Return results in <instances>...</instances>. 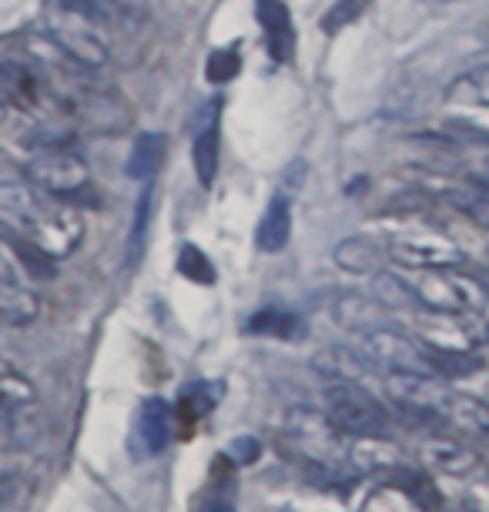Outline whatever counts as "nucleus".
<instances>
[{
  "label": "nucleus",
  "instance_id": "nucleus-1",
  "mask_svg": "<svg viewBox=\"0 0 489 512\" xmlns=\"http://www.w3.org/2000/svg\"><path fill=\"white\" fill-rule=\"evenodd\" d=\"M0 225L31 241L51 258L67 255L81 241L84 228L67 201H44L24 185H0Z\"/></svg>",
  "mask_w": 489,
  "mask_h": 512
},
{
  "label": "nucleus",
  "instance_id": "nucleus-2",
  "mask_svg": "<svg viewBox=\"0 0 489 512\" xmlns=\"http://www.w3.org/2000/svg\"><path fill=\"white\" fill-rule=\"evenodd\" d=\"M108 11L101 0H47V24L61 51L81 67H104L108 47Z\"/></svg>",
  "mask_w": 489,
  "mask_h": 512
},
{
  "label": "nucleus",
  "instance_id": "nucleus-3",
  "mask_svg": "<svg viewBox=\"0 0 489 512\" xmlns=\"http://www.w3.org/2000/svg\"><path fill=\"white\" fill-rule=\"evenodd\" d=\"M325 415L342 436L366 439V436H386L389 412L369 389L359 382H335L325 389Z\"/></svg>",
  "mask_w": 489,
  "mask_h": 512
},
{
  "label": "nucleus",
  "instance_id": "nucleus-4",
  "mask_svg": "<svg viewBox=\"0 0 489 512\" xmlns=\"http://www.w3.org/2000/svg\"><path fill=\"white\" fill-rule=\"evenodd\" d=\"M27 181L57 201H71L91 185V168L81 154L67 148H47L27 161Z\"/></svg>",
  "mask_w": 489,
  "mask_h": 512
},
{
  "label": "nucleus",
  "instance_id": "nucleus-5",
  "mask_svg": "<svg viewBox=\"0 0 489 512\" xmlns=\"http://www.w3.org/2000/svg\"><path fill=\"white\" fill-rule=\"evenodd\" d=\"M359 349L369 362L386 365V369H409V372H433V355L429 349L416 342L406 332H396V328L376 325L359 332Z\"/></svg>",
  "mask_w": 489,
  "mask_h": 512
},
{
  "label": "nucleus",
  "instance_id": "nucleus-6",
  "mask_svg": "<svg viewBox=\"0 0 489 512\" xmlns=\"http://www.w3.org/2000/svg\"><path fill=\"white\" fill-rule=\"evenodd\" d=\"M419 308L436 315H463L476 305V292L466 278H456L449 268H416V278L406 282Z\"/></svg>",
  "mask_w": 489,
  "mask_h": 512
},
{
  "label": "nucleus",
  "instance_id": "nucleus-7",
  "mask_svg": "<svg viewBox=\"0 0 489 512\" xmlns=\"http://www.w3.org/2000/svg\"><path fill=\"white\" fill-rule=\"evenodd\" d=\"M389 255L406 268H453L463 262V248L433 231H409L389 241Z\"/></svg>",
  "mask_w": 489,
  "mask_h": 512
},
{
  "label": "nucleus",
  "instance_id": "nucleus-8",
  "mask_svg": "<svg viewBox=\"0 0 489 512\" xmlns=\"http://www.w3.org/2000/svg\"><path fill=\"white\" fill-rule=\"evenodd\" d=\"M191 161H195V175L201 185L212 188L218 178V164H222V101H208L195 114Z\"/></svg>",
  "mask_w": 489,
  "mask_h": 512
},
{
  "label": "nucleus",
  "instance_id": "nucleus-9",
  "mask_svg": "<svg viewBox=\"0 0 489 512\" xmlns=\"http://www.w3.org/2000/svg\"><path fill=\"white\" fill-rule=\"evenodd\" d=\"M255 11H258V24L265 31V47L272 54V61L285 64L292 61L295 54V24L292 14L282 0H255Z\"/></svg>",
  "mask_w": 489,
  "mask_h": 512
},
{
  "label": "nucleus",
  "instance_id": "nucleus-10",
  "mask_svg": "<svg viewBox=\"0 0 489 512\" xmlns=\"http://www.w3.org/2000/svg\"><path fill=\"white\" fill-rule=\"evenodd\" d=\"M389 258V241L376 235H352L335 248V265L352 275H379Z\"/></svg>",
  "mask_w": 489,
  "mask_h": 512
},
{
  "label": "nucleus",
  "instance_id": "nucleus-11",
  "mask_svg": "<svg viewBox=\"0 0 489 512\" xmlns=\"http://www.w3.org/2000/svg\"><path fill=\"white\" fill-rule=\"evenodd\" d=\"M171 405L165 399H145L138 412V442H141V456H158L165 452L171 442Z\"/></svg>",
  "mask_w": 489,
  "mask_h": 512
},
{
  "label": "nucleus",
  "instance_id": "nucleus-12",
  "mask_svg": "<svg viewBox=\"0 0 489 512\" xmlns=\"http://www.w3.org/2000/svg\"><path fill=\"white\" fill-rule=\"evenodd\" d=\"M332 315L335 322L342 328H349V332H366V328H376L382 325V315H386V305L379 302V298H369V295H359V292H345L335 298L332 305Z\"/></svg>",
  "mask_w": 489,
  "mask_h": 512
},
{
  "label": "nucleus",
  "instance_id": "nucleus-13",
  "mask_svg": "<svg viewBox=\"0 0 489 512\" xmlns=\"http://www.w3.org/2000/svg\"><path fill=\"white\" fill-rule=\"evenodd\" d=\"M289 238H292V201L285 195H275L268 201L262 221H258L255 245L268 251V255H275V251L289 245Z\"/></svg>",
  "mask_w": 489,
  "mask_h": 512
},
{
  "label": "nucleus",
  "instance_id": "nucleus-14",
  "mask_svg": "<svg viewBox=\"0 0 489 512\" xmlns=\"http://www.w3.org/2000/svg\"><path fill=\"white\" fill-rule=\"evenodd\" d=\"M165 134L158 131H141L138 138L131 144V154H128V164H124V171H128V178L134 181H155V175L161 171V164H165Z\"/></svg>",
  "mask_w": 489,
  "mask_h": 512
},
{
  "label": "nucleus",
  "instance_id": "nucleus-15",
  "mask_svg": "<svg viewBox=\"0 0 489 512\" xmlns=\"http://www.w3.org/2000/svg\"><path fill=\"white\" fill-rule=\"evenodd\" d=\"M41 312V298L21 285V278L0 285V322L7 325H31Z\"/></svg>",
  "mask_w": 489,
  "mask_h": 512
},
{
  "label": "nucleus",
  "instance_id": "nucleus-16",
  "mask_svg": "<svg viewBox=\"0 0 489 512\" xmlns=\"http://www.w3.org/2000/svg\"><path fill=\"white\" fill-rule=\"evenodd\" d=\"M245 328L252 335H268V338H302V332H305L302 318L289 312V308H278V305L258 308V312L248 318Z\"/></svg>",
  "mask_w": 489,
  "mask_h": 512
},
{
  "label": "nucleus",
  "instance_id": "nucleus-17",
  "mask_svg": "<svg viewBox=\"0 0 489 512\" xmlns=\"http://www.w3.org/2000/svg\"><path fill=\"white\" fill-rule=\"evenodd\" d=\"M446 98L453 104H463V108H489V64L459 74L456 81L449 84Z\"/></svg>",
  "mask_w": 489,
  "mask_h": 512
},
{
  "label": "nucleus",
  "instance_id": "nucleus-18",
  "mask_svg": "<svg viewBox=\"0 0 489 512\" xmlns=\"http://www.w3.org/2000/svg\"><path fill=\"white\" fill-rule=\"evenodd\" d=\"M155 181H148V188L141 191L138 205H134V218H131V235H128V262H138L141 248H145L148 228H151V215H155Z\"/></svg>",
  "mask_w": 489,
  "mask_h": 512
},
{
  "label": "nucleus",
  "instance_id": "nucleus-19",
  "mask_svg": "<svg viewBox=\"0 0 489 512\" xmlns=\"http://www.w3.org/2000/svg\"><path fill=\"white\" fill-rule=\"evenodd\" d=\"M362 512H426V506L412 496L409 489H399V486H382L376 489L372 496L366 499Z\"/></svg>",
  "mask_w": 489,
  "mask_h": 512
},
{
  "label": "nucleus",
  "instance_id": "nucleus-20",
  "mask_svg": "<svg viewBox=\"0 0 489 512\" xmlns=\"http://www.w3.org/2000/svg\"><path fill=\"white\" fill-rule=\"evenodd\" d=\"M178 272L198 285H215V265L198 245H181L178 251Z\"/></svg>",
  "mask_w": 489,
  "mask_h": 512
},
{
  "label": "nucleus",
  "instance_id": "nucleus-21",
  "mask_svg": "<svg viewBox=\"0 0 489 512\" xmlns=\"http://www.w3.org/2000/svg\"><path fill=\"white\" fill-rule=\"evenodd\" d=\"M429 355H433V372H446V375H453V379H466V375L483 369V359L473 352H433L429 349Z\"/></svg>",
  "mask_w": 489,
  "mask_h": 512
},
{
  "label": "nucleus",
  "instance_id": "nucleus-22",
  "mask_svg": "<svg viewBox=\"0 0 489 512\" xmlns=\"http://www.w3.org/2000/svg\"><path fill=\"white\" fill-rule=\"evenodd\" d=\"M372 0H335V4L329 7V14L322 17V31L325 34H339L342 27L356 24L362 14L369 11Z\"/></svg>",
  "mask_w": 489,
  "mask_h": 512
},
{
  "label": "nucleus",
  "instance_id": "nucleus-23",
  "mask_svg": "<svg viewBox=\"0 0 489 512\" xmlns=\"http://www.w3.org/2000/svg\"><path fill=\"white\" fill-rule=\"evenodd\" d=\"M238 67H242V57H238V47H222L208 57V81L212 84H228L232 77H238Z\"/></svg>",
  "mask_w": 489,
  "mask_h": 512
},
{
  "label": "nucleus",
  "instance_id": "nucleus-24",
  "mask_svg": "<svg viewBox=\"0 0 489 512\" xmlns=\"http://www.w3.org/2000/svg\"><path fill=\"white\" fill-rule=\"evenodd\" d=\"M449 405H453V412L463 422H473L476 429H483V432L489 429V405L486 402L473 399V395H453V399H449Z\"/></svg>",
  "mask_w": 489,
  "mask_h": 512
},
{
  "label": "nucleus",
  "instance_id": "nucleus-25",
  "mask_svg": "<svg viewBox=\"0 0 489 512\" xmlns=\"http://www.w3.org/2000/svg\"><path fill=\"white\" fill-rule=\"evenodd\" d=\"M429 459H433V466L446 469V472H459V462L463 459H473L466 449L459 446H449V442H433V449H429Z\"/></svg>",
  "mask_w": 489,
  "mask_h": 512
},
{
  "label": "nucleus",
  "instance_id": "nucleus-26",
  "mask_svg": "<svg viewBox=\"0 0 489 512\" xmlns=\"http://www.w3.org/2000/svg\"><path fill=\"white\" fill-rule=\"evenodd\" d=\"M101 7L108 14L114 11V17H118V21H124V24L141 21V17H145V11H148L145 0H101Z\"/></svg>",
  "mask_w": 489,
  "mask_h": 512
},
{
  "label": "nucleus",
  "instance_id": "nucleus-27",
  "mask_svg": "<svg viewBox=\"0 0 489 512\" xmlns=\"http://www.w3.org/2000/svg\"><path fill=\"white\" fill-rule=\"evenodd\" d=\"M446 134H449L453 141H459V144H466V141L489 144V134H486V131H479V128H473V124H466V121H446Z\"/></svg>",
  "mask_w": 489,
  "mask_h": 512
},
{
  "label": "nucleus",
  "instance_id": "nucleus-28",
  "mask_svg": "<svg viewBox=\"0 0 489 512\" xmlns=\"http://www.w3.org/2000/svg\"><path fill=\"white\" fill-rule=\"evenodd\" d=\"M463 211L476 221L479 228H489V198L486 195H479V191H476L473 198L463 201Z\"/></svg>",
  "mask_w": 489,
  "mask_h": 512
},
{
  "label": "nucleus",
  "instance_id": "nucleus-29",
  "mask_svg": "<svg viewBox=\"0 0 489 512\" xmlns=\"http://www.w3.org/2000/svg\"><path fill=\"white\" fill-rule=\"evenodd\" d=\"M258 452H262V446H258L255 439H235V446H232L235 462H255Z\"/></svg>",
  "mask_w": 489,
  "mask_h": 512
},
{
  "label": "nucleus",
  "instance_id": "nucleus-30",
  "mask_svg": "<svg viewBox=\"0 0 489 512\" xmlns=\"http://www.w3.org/2000/svg\"><path fill=\"white\" fill-rule=\"evenodd\" d=\"M195 512H235V506L228 502V496H201L195 502Z\"/></svg>",
  "mask_w": 489,
  "mask_h": 512
},
{
  "label": "nucleus",
  "instance_id": "nucleus-31",
  "mask_svg": "<svg viewBox=\"0 0 489 512\" xmlns=\"http://www.w3.org/2000/svg\"><path fill=\"white\" fill-rule=\"evenodd\" d=\"M419 4H459V0H419Z\"/></svg>",
  "mask_w": 489,
  "mask_h": 512
}]
</instances>
